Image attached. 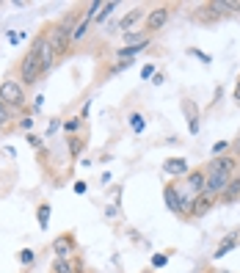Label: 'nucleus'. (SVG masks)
Segmentation results:
<instances>
[{
	"label": "nucleus",
	"instance_id": "2eb2a0df",
	"mask_svg": "<svg viewBox=\"0 0 240 273\" xmlns=\"http://www.w3.org/2000/svg\"><path fill=\"white\" fill-rule=\"evenodd\" d=\"M141 17H144V11H141V9L130 11V14H127L125 20H122V31H130V25H136V22L141 20Z\"/></svg>",
	"mask_w": 240,
	"mask_h": 273
},
{
	"label": "nucleus",
	"instance_id": "473e14b6",
	"mask_svg": "<svg viewBox=\"0 0 240 273\" xmlns=\"http://www.w3.org/2000/svg\"><path fill=\"white\" fill-rule=\"evenodd\" d=\"M235 152L240 155V138H237V144H235Z\"/></svg>",
	"mask_w": 240,
	"mask_h": 273
},
{
	"label": "nucleus",
	"instance_id": "4be33fe9",
	"mask_svg": "<svg viewBox=\"0 0 240 273\" xmlns=\"http://www.w3.org/2000/svg\"><path fill=\"white\" fill-rule=\"evenodd\" d=\"M113 9H116V3H105V6H102V11L97 14V22H102L105 17H110V11H113Z\"/></svg>",
	"mask_w": 240,
	"mask_h": 273
},
{
	"label": "nucleus",
	"instance_id": "6e6552de",
	"mask_svg": "<svg viewBox=\"0 0 240 273\" xmlns=\"http://www.w3.org/2000/svg\"><path fill=\"white\" fill-rule=\"evenodd\" d=\"M163 199H166V207L174 213H183V199H179L177 188H166L163 190Z\"/></svg>",
	"mask_w": 240,
	"mask_h": 273
},
{
	"label": "nucleus",
	"instance_id": "423d86ee",
	"mask_svg": "<svg viewBox=\"0 0 240 273\" xmlns=\"http://www.w3.org/2000/svg\"><path fill=\"white\" fill-rule=\"evenodd\" d=\"M204 182H207V171H188V193L196 199V196L204 193Z\"/></svg>",
	"mask_w": 240,
	"mask_h": 273
},
{
	"label": "nucleus",
	"instance_id": "c85d7f7f",
	"mask_svg": "<svg viewBox=\"0 0 240 273\" xmlns=\"http://www.w3.org/2000/svg\"><path fill=\"white\" fill-rule=\"evenodd\" d=\"M152 265H155V268H163V265H166V257H163V254H160V257H155V259H152Z\"/></svg>",
	"mask_w": 240,
	"mask_h": 273
},
{
	"label": "nucleus",
	"instance_id": "f8f14e48",
	"mask_svg": "<svg viewBox=\"0 0 240 273\" xmlns=\"http://www.w3.org/2000/svg\"><path fill=\"white\" fill-rule=\"evenodd\" d=\"M166 171L168 174H188V163L183 158H171V160H166Z\"/></svg>",
	"mask_w": 240,
	"mask_h": 273
},
{
	"label": "nucleus",
	"instance_id": "20e7f679",
	"mask_svg": "<svg viewBox=\"0 0 240 273\" xmlns=\"http://www.w3.org/2000/svg\"><path fill=\"white\" fill-rule=\"evenodd\" d=\"M47 42H50V47L55 50V55L67 53V44L72 42V28H69V22H67V25H55V28H52V33L47 36Z\"/></svg>",
	"mask_w": 240,
	"mask_h": 273
},
{
	"label": "nucleus",
	"instance_id": "7c9ffc66",
	"mask_svg": "<svg viewBox=\"0 0 240 273\" xmlns=\"http://www.w3.org/2000/svg\"><path fill=\"white\" fill-rule=\"evenodd\" d=\"M75 193H86V182H75Z\"/></svg>",
	"mask_w": 240,
	"mask_h": 273
},
{
	"label": "nucleus",
	"instance_id": "2f4dec72",
	"mask_svg": "<svg viewBox=\"0 0 240 273\" xmlns=\"http://www.w3.org/2000/svg\"><path fill=\"white\" fill-rule=\"evenodd\" d=\"M235 100H237V102H240V83H237V86H235Z\"/></svg>",
	"mask_w": 240,
	"mask_h": 273
},
{
	"label": "nucleus",
	"instance_id": "7ed1b4c3",
	"mask_svg": "<svg viewBox=\"0 0 240 273\" xmlns=\"http://www.w3.org/2000/svg\"><path fill=\"white\" fill-rule=\"evenodd\" d=\"M0 102L3 105H22L25 102V89H22L20 80H6L0 86Z\"/></svg>",
	"mask_w": 240,
	"mask_h": 273
},
{
	"label": "nucleus",
	"instance_id": "1a4fd4ad",
	"mask_svg": "<svg viewBox=\"0 0 240 273\" xmlns=\"http://www.w3.org/2000/svg\"><path fill=\"white\" fill-rule=\"evenodd\" d=\"M213 196H207V193H202V196H196V199H193V207H191V213H196V216H204V213L210 210V207H213Z\"/></svg>",
	"mask_w": 240,
	"mask_h": 273
},
{
	"label": "nucleus",
	"instance_id": "b1692460",
	"mask_svg": "<svg viewBox=\"0 0 240 273\" xmlns=\"http://www.w3.org/2000/svg\"><path fill=\"white\" fill-rule=\"evenodd\" d=\"M20 259H22V262H25V265H31V262H33V251H31V248H25V251H20Z\"/></svg>",
	"mask_w": 240,
	"mask_h": 273
},
{
	"label": "nucleus",
	"instance_id": "4468645a",
	"mask_svg": "<svg viewBox=\"0 0 240 273\" xmlns=\"http://www.w3.org/2000/svg\"><path fill=\"white\" fill-rule=\"evenodd\" d=\"M69 248H72V246H69V240H64V237H58V240L52 243V251L58 254V259H67L69 257Z\"/></svg>",
	"mask_w": 240,
	"mask_h": 273
},
{
	"label": "nucleus",
	"instance_id": "aec40b11",
	"mask_svg": "<svg viewBox=\"0 0 240 273\" xmlns=\"http://www.w3.org/2000/svg\"><path fill=\"white\" fill-rule=\"evenodd\" d=\"M52 273H72L67 259H55V265H52Z\"/></svg>",
	"mask_w": 240,
	"mask_h": 273
},
{
	"label": "nucleus",
	"instance_id": "ddd939ff",
	"mask_svg": "<svg viewBox=\"0 0 240 273\" xmlns=\"http://www.w3.org/2000/svg\"><path fill=\"white\" fill-rule=\"evenodd\" d=\"M235 246H237V235H229V237H226V240L221 243L218 248H215V254H213V257H215V259H221V257H224V254H229V251H232V248H235Z\"/></svg>",
	"mask_w": 240,
	"mask_h": 273
},
{
	"label": "nucleus",
	"instance_id": "9b49d317",
	"mask_svg": "<svg viewBox=\"0 0 240 273\" xmlns=\"http://www.w3.org/2000/svg\"><path fill=\"white\" fill-rule=\"evenodd\" d=\"M146 44H149V42H146V39H144V42L133 44V47H125V50H119V53H116V55H119L122 61H133V58H136V53H141V50L146 47Z\"/></svg>",
	"mask_w": 240,
	"mask_h": 273
},
{
	"label": "nucleus",
	"instance_id": "9d476101",
	"mask_svg": "<svg viewBox=\"0 0 240 273\" xmlns=\"http://www.w3.org/2000/svg\"><path fill=\"white\" fill-rule=\"evenodd\" d=\"M237 196H240V177H232L229 185H226V190L221 193V199H224V201H235Z\"/></svg>",
	"mask_w": 240,
	"mask_h": 273
},
{
	"label": "nucleus",
	"instance_id": "412c9836",
	"mask_svg": "<svg viewBox=\"0 0 240 273\" xmlns=\"http://www.w3.org/2000/svg\"><path fill=\"white\" fill-rule=\"evenodd\" d=\"M130 121H133V130H136V132H141V130H144V116H141V113H133V116H130Z\"/></svg>",
	"mask_w": 240,
	"mask_h": 273
},
{
	"label": "nucleus",
	"instance_id": "f3484780",
	"mask_svg": "<svg viewBox=\"0 0 240 273\" xmlns=\"http://www.w3.org/2000/svg\"><path fill=\"white\" fill-rule=\"evenodd\" d=\"M89 25H91V20H89V17H86V20L80 22V25L75 28V31H72V42H80V39L86 36V31H89Z\"/></svg>",
	"mask_w": 240,
	"mask_h": 273
},
{
	"label": "nucleus",
	"instance_id": "72a5a7b5",
	"mask_svg": "<svg viewBox=\"0 0 240 273\" xmlns=\"http://www.w3.org/2000/svg\"><path fill=\"white\" fill-rule=\"evenodd\" d=\"M0 130H3V121H0Z\"/></svg>",
	"mask_w": 240,
	"mask_h": 273
},
{
	"label": "nucleus",
	"instance_id": "cd10ccee",
	"mask_svg": "<svg viewBox=\"0 0 240 273\" xmlns=\"http://www.w3.org/2000/svg\"><path fill=\"white\" fill-rule=\"evenodd\" d=\"M0 121H3V124L9 121V110H6V105H3V102H0Z\"/></svg>",
	"mask_w": 240,
	"mask_h": 273
},
{
	"label": "nucleus",
	"instance_id": "39448f33",
	"mask_svg": "<svg viewBox=\"0 0 240 273\" xmlns=\"http://www.w3.org/2000/svg\"><path fill=\"white\" fill-rule=\"evenodd\" d=\"M168 14H171V11H168L166 6H160V9L149 11V17H146V31H149V33L160 31V28L168 22Z\"/></svg>",
	"mask_w": 240,
	"mask_h": 273
},
{
	"label": "nucleus",
	"instance_id": "bb28decb",
	"mask_svg": "<svg viewBox=\"0 0 240 273\" xmlns=\"http://www.w3.org/2000/svg\"><path fill=\"white\" fill-rule=\"evenodd\" d=\"M141 78H144V80H152V66H149V63L141 69Z\"/></svg>",
	"mask_w": 240,
	"mask_h": 273
},
{
	"label": "nucleus",
	"instance_id": "a878e982",
	"mask_svg": "<svg viewBox=\"0 0 240 273\" xmlns=\"http://www.w3.org/2000/svg\"><path fill=\"white\" fill-rule=\"evenodd\" d=\"M226 147H229V144H226V141H218V144H215V147H213V152H215V155H221V152H224Z\"/></svg>",
	"mask_w": 240,
	"mask_h": 273
},
{
	"label": "nucleus",
	"instance_id": "a211bd4d",
	"mask_svg": "<svg viewBox=\"0 0 240 273\" xmlns=\"http://www.w3.org/2000/svg\"><path fill=\"white\" fill-rule=\"evenodd\" d=\"M39 224H42V229H47V224H50V204L39 207Z\"/></svg>",
	"mask_w": 240,
	"mask_h": 273
},
{
	"label": "nucleus",
	"instance_id": "5701e85b",
	"mask_svg": "<svg viewBox=\"0 0 240 273\" xmlns=\"http://www.w3.org/2000/svg\"><path fill=\"white\" fill-rule=\"evenodd\" d=\"M80 149H83V141H80V138H72V141H69V152L80 155Z\"/></svg>",
	"mask_w": 240,
	"mask_h": 273
},
{
	"label": "nucleus",
	"instance_id": "0eeeda50",
	"mask_svg": "<svg viewBox=\"0 0 240 273\" xmlns=\"http://www.w3.org/2000/svg\"><path fill=\"white\" fill-rule=\"evenodd\" d=\"M33 42L39 44V55H42V72H50L52 61H55V50L50 47L47 39H33Z\"/></svg>",
	"mask_w": 240,
	"mask_h": 273
},
{
	"label": "nucleus",
	"instance_id": "6ab92c4d",
	"mask_svg": "<svg viewBox=\"0 0 240 273\" xmlns=\"http://www.w3.org/2000/svg\"><path fill=\"white\" fill-rule=\"evenodd\" d=\"M80 124H83V119H80V116H75V119L64 121V130H67V132H75V130H80Z\"/></svg>",
	"mask_w": 240,
	"mask_h": 273
},
{
	"label": "nucleus",
	"instance_id": "c756f323",
	"mask_svg": "<svg viewBox=\"0 0 240 273\" xmlns=\"http://www.w3.org/2000/svg\"><path fill=\"white\" fill-rule=\"evenodd\" d=\"M125 39H127V44H130V42L138 44V33H125Z\"/></svg>",
	"mask_w": 240,
	"mask_h": 273
},
{
	"label": "nucleus",
	"instance_id": "f03ea898",
	"mask_svg": "<svg viewBox=\"0 0 240 273\" xmlns=\"http://www.w3.org/2000/svg\"><path fill=\"white\" fill-rule=\"evenodd\" d=\"M229 185V171H221V168H210L207 171V182H204V193L207 196H221Z\"/></svg>",
	"mask_w": 240,
	"mask_h": 273
},
{
	"label": "nucleus",
	"instance_id": "dca6fc26",
	"mask_svg": "<svg viewBox=\"0 0 240 273\" xmlns=\"http://www.w3.org/2000/svg\"><path fill=\"white\" fill-rule=\"evenodd\" d=\"M210 168H221V171H229L232 174V168H235V158H218V160L210 163Z\"/></svg>",
	"mask_w": 240,
	"mask_h": 273
},
{
	"label": "nucleus",
	"instance_id": "f257e3e1",
	"mask_svg": "<svg viewBox=\"0 0 240 273\" xmlns=\"http://www.w3.org/2000/svg\"><path fill=\"white\" fill-rule=\"evenodd\" d=\"M20 78H22V86H31L42 78V55H39V44L33 42L31 50L22 58V66H20Z\"/></svg>",
	"mask_w": 240,
	"mask_h": 273
},
{
	"label": "nucleus",
	"instance_id": "393cba45",
	"mask_svg": "<svg viewBox=\"0 0 240 273\" xmlns=\"http://www.w3.org/2000/svg\"><path fill=\"white\" fill-rule=\"evenodd\" d=\"M191 55H196L199 61H204V63H210V55L207 53H202V50H191Z\"/></svg>",
	"mask_w": 240,
	"mask_h": 273
}]
</instances>
